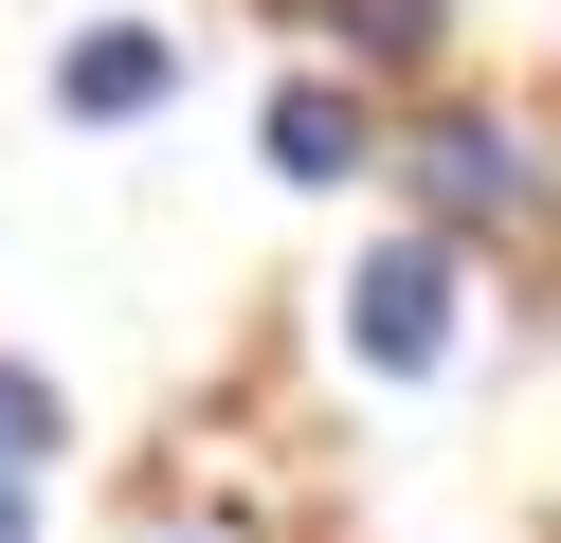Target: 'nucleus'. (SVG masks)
<instances>
[{
    "mask_svg": "<svg viewBox=\"0 0 561 543\" xmlns=\"http://www.w3.org/2000/svg\"><path fill=\"white\" fill-rule=\"evenodd\" d=\"M416 200H435L453 236H543V217H561V181H543V145H525V127L453 109V127L416 145Z\"/></svg>",
    "mask_w": 561,
    "mask_h": 543,
    "instance_id": "1",
    "label": "nucleus"
},
{
    "mask_svg": "<svg viewBox=\"0 0 561 543\" xmlns=\"http://www.w3.org/2000/svg\"><path fill=\"white\" fill-rule=\"evenodd\" d=\"M344 344H363V362H399V381H416V362L453 344V253H435V236L363 253V272H344Z\"/></svg>",
    "mask_w": 561,
    "mask_h": 543,
    "instance_id": "2",
    "label": "nucleus"
},
{
    "mask_svg": "<svg viewBox=\"0 0 561 543\" xmlns=\"http://www.w3.org/2000/svg\"><path fill=\"white\" fill-rule=\"evenodd\" d=\"M272 163L290 181H363V91H272Z\"/></svg>",
    "mask_w": 561,
    "mask_h": 543,
    "instance_id": "3",
    "label": "nucleus"
},
{
    "mask_svg": "<svg viewBox=\"0 0 561 543\" xmlns=\"http://www.w3.org/2000/svg\"><path fill=\"white\" fill-rule=\"evenodd\" d=\"M55 109H163V36H73V55H55Z\"/></svg>",
    "mask_w": 561,
    "mask_h": 543,
    "instance_id": "4",
    "label": "nucleus"
},
{
    "mask_svg": "<svg viewBox=\"0 0 561 543\" xmlns=\"http://www.w3.org/2000/svg\"><path fill=\"white\" fill-rule=\"evenodd\" d=\"M37 453H55V398L19 381V362H0V525H19V507H37Z\"/></svg>",
    "mask_w": 561,
    "mask_h": 543,
    "instance_id": "5",
    "label": "nucleus"
},
{
    "mask_svg": "<svg viewBox=\"0 0 561 543\" xmlns=\"http://www.w3.org/2000/svg\"><path fill=\"white\" fill-rule=\"evenodd\" d=\"M344 36H363L380 72H416V55H435V0H344Z\"/></svg>",
    "mask_w": 561,
    "mask_h": 543,
    "instance_id": "6",
    "label": "nucleus"
},
{
    "mask_svg": "<svg viewBox=\"0 0 561 543\" xmlns=\"http://www.w3.org/2000/svg\"><path fill=\"white\" fill-rule=\"evenodd\" d=\"M163 543H199V525H163Z\"/></svg>",
    "mask_w": 561,
    "mask_h": 543,
    "instance_id": "7",
    "label": "nucleus"
}]
</instances>
